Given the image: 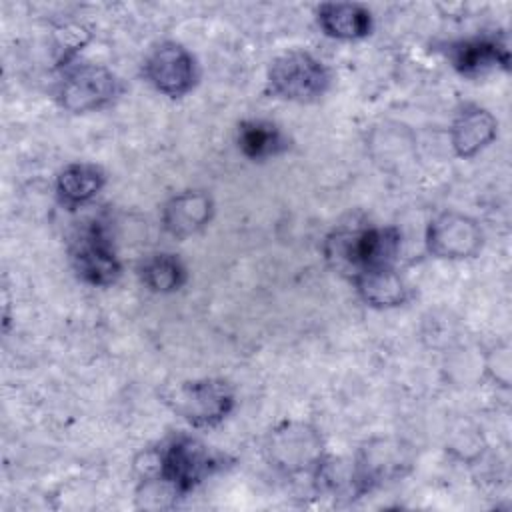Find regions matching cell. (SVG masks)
<instances>
[{"label": "cell", "instance_id": "obj_5", "mask_svg": "<svg viewBox=\"0 0 512 512\" xmlns=\"http://www.w3.org/2000/svg\"><path fill=\"white\" fill-rule=\"evenodd\" d=\"M266 454L276 468L288 474L304 472L322 460V438L310 424L284 422L270 432Z\"/></svg>", "mask_w": 512, "mask_h": 512}, {"label": "cell", "instance_id": "obj_11", "mask_svg": "<svg viewBox=\"0 0 512 512\" xmlns=\"http://www.w3.org/2000/svg\"><path fill=\"white\" fill-rule=\"evenodd\" d=\"M496 128H498V122L488 110L478 106L464 108L456 116L450 130V138L456 154L464 158L474 156L496 138Z\"/></svg>", "mask_w": 512, "mask_h": 512}, {"label": "cell", "instance_id": "obj_4", "mask_svg": "<svg viewBox=\"0 0 512 512\" xmlns=\"http://www.w3.org/2000/svg\"><path fill=\"white\" fill-rule=\"evenodd\" d=\"M326 66L308 52L292 50L278 56L268 72L270 90L292 102H312L328 88Z\"/></svg>", "mask_w": 512, "mask_h": 512}, {"label": "cell", "instance_id": "obj_7", "mask_svg": "<svg viewBox=\"0 0 512 512\" xmlns=\"http://www.w3.org/2000/svg\"><path fill=\"white\" fill-rule=\"evenodd\" d=\"M116 92L118 80L110 70L84 64L66 74L60 86V102L70 112H90L108 104Z\"/></svg>", "mask_w": 512, "mask_h": 512}, {"label": "cell", "instance_id": "obj_13", "mask_svg": "<svg viewBox=\"0 0 512 512\" xmlns=\"http://www.w3.org/2000/svg\"><path fill=\"white\" fill-rule=\"evenodd\" d=\"M318 22L328 36L340 40L362 38L372 28L370 12L364 6L350 2L322 4L318 10Z\"/></svg>", "mask_w": 512, "mask_h": 512}, {"label": "cell", "instance_id": "obj_16", "mask_svg": "<svg viewBox=\"0 0 512 512\" xmlns=\"http://www.w3.org/2000/svg\"><path fill=\"white\" fill-rule=\"evenodd\" d=\"M238 146L252 160H266L286 148V140L276 124L266 120H246L238 128Z\"/></svg>", "mask_w": 512, "mask_h": 512}, {"label": "cell", "instance_id": "obj_12", "mask_svg": "<svg viewBox=\"0 0 512 512\" xmlns=\"http://www.w3.org/2000/svg\"><path fill=\"white\" fill-rule=\"evenodd\" d=\"M358 294L364 302L378 308L400 306L408 298V288L394 266L372 268L354 278Z\"/></svg>", "mask_w": 512, "mask_h": 512}, {"label": "cell", "instance_id": "obj_1", "mask_svg": "<svg viewBox=\"0 0 512 512\" xmlns=\"http://www.w3.org/2000/svg\"><path fill=\"white\" fill-rule=\"evenodd\" d=\"M400 236L396 228H342L324 242L328 264L352 280L372 268L394 266Z\"/></svg>", "mask_w": 512, "mask_h": 512}, {"label": "cell", "instance_id": "obj_8", "mask_svg": "<svg viewBox=\"0 0 512 512\" xmlns=\"http://www.w3.org/2000/svg\"><path fill=\"white\" fill-rule=\"evenodd\" d=\"M144 74L158 92L176 98L192 88L196 64L186 48L176 42H164L146 58Z\"/></svg>", "mask_w": 512, "mask_h": 512}, {"label": "cell", "instance_id": "obj_3", "mask_svg": "<svg viewBox=\"0 0 512 512\" xmlns=\"http://www.w3.org/2000/svg\"><path fill=\"white\" fill-rule=\"evenodd\" d=\"M164 402L186 422L198 428L220 424L234 406V392L228 382L204 378L180 382L164 392Z\"/></svg>", "mask_w": 512, "mask_h": 512}, {"label": "cell", "instance_id": "obj_6", "mask_svg": "<svg viewBox=\"0 0 512 512\" xmlns=\"http://www.w3.org/2000/svg\"><path fill=\"white\" fill-rule=\"evenodd\" d=\"M76 274L94 286H108L120 274V262L106 238L100 222H94L78 234L70 248Z\"/></svg>", "mask_w": 512, "mask_h": 512}, {"label": "cell", "instance_id": "obj_9", "mask_svg": "<svg viewBox=\"0 0 512 512\" xmlns=\"http://www.w3.org/2000/svg\"><path fill=\"white\" fill-rule=\"evenodd\" d=\"M426 244L430 254L438 258H470L482 246V230L472 218L464 214L444 212L430 222Z\"/></svg>", "mask_w": 512, "mask_h": 512}, {"label": "cell", "instance_id": "obj_17", "mask_svg": "<svg viewBox=\"0 0 512 512\" xmlns=\"http://www.w3.org/2000/svg\"><path fill=\"white\" fill-rule=\"evenodd\" d=\"M142 282L154 292H174L186 282V268L174 254H154L140 268Z\"/></svg>", "mask_w": 512, "mask_h": 512}, {"label": "cell", "instance_id": "obj_14", "mask_svg": "<svg viewBox=\"0 0 512 512\" xmlns=\"http://www.w3.org/2000/svg\"><path fill=\"white\" fill-rule=\"evenodd\" d=\"M102 186L104 172L98 166L86 162L68 164L56 178V192L60 200L70 208L90 202L102 190Z\"/></svg>", "mask_w": 512, "mask_h": 512}, {"label": "cell", "instance_id": "obj_2", "mask_svg": "<svg viewBox=\"0 0 512 512\" xmlns=\"http://www.w3.org/2000/svg\"><path fill=\"white\" fill-rule=\"evenodd\" d=\"M222 466V456L198 438L178 436L144 466L146 478H162L176 494H186Z\"/></svg>", "mask_w": 512, "mask_h": 512}, {"label": "cell", "instance_id": "obj_15", "mask_svg": "<svg viewBox=\"0 0 512 512\" xmlns=\"http://www.w3.org/2000/svg\"><path fill=\"white\" fill-rule=\"evenodd\" d=\"M452 62L462 74H478L492 66H508V48L492 38L464 40L452 46Z\"/></svg>", "mask_w": 512, "mask_h": 512}, {"label": "cell", "instance_id": "obj_10", "mask_svg": "<svg viewBox=\"0 0 512 512\" xmlns=\"http://www.w3.org/2000/svg\"><path fill=\"white\" fill-rule=\"evenodd\" d=\"M212 216V200L200 190H186L172 196L162 210L164 228L176 236L186 238L202 230Z\"/></svg>", "mask_w": 512, "mask_h": 512}]
</instances>
